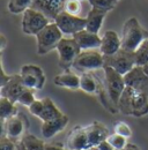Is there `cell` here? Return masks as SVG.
I'll return each instance as SVG.
<instances>
[{
  "label": "cell",
  "mask_w": 148,
  "mask_h": 150,
  "mask_svg": "<svg viewBox=\"0 0 148 150\" xmlns=\"http://www.w3.org/2000/svg\"><path fill=\"white\" fill-rule=\"evenodd\" d=\"M148 39V31H146L135 18H130L123 25L122 30V49L134 52L144 40Z\"/></svg>",
  "instance_id": "cell-1"
},
{
  "label": "cell",
  "mask_w": 148,
  "mask_h": 150,
  "mask_svg": "<svg viewBox=\"0 0 148 150\" xmlns=\"http://www.w3.org/2000/svg\"><path fill=\"white\" fill-rule=\"evenodd\" d=\"M64 38V34L59 29L55 22H50L43 30L36 35L37 39V53L43 56L57 49L59 42Z\"/></svg>",
  "instance_id": "cell-2"
},
{
  "label": "cell",
  "mask_w": 148,
  "mask_h": 150,
  "mask_svg": "<svg viewBox=\"0 0 148 150\" xmlns=\"http://www.w3.org/2000/svg\"><path fill=\"white\" fill-rule=\"evenodd\" d=\"M103 72H104V79H105L104 84H105L107 93L110 97L112 104L117 108L119 99H120V96L126 88L124 75L119 74L117 71H115L113 68H111L109 66H104Z\"/></svg>",
  "instance_id": "cell-3"
},
{
  "label": "cell",
  "mask_w": 148,
  "mask_h": 150,
  "mask_svg": "<svg viewBox=\"0 0 148 150\" xmlns=\"http://www.w3.org/2000/svg\"><path fill=\"white\" fill-rule=\"evenodd\" d=\"M104 67V56L100 52V50H86L81 51V53L75 59L72 68L82 72L89 73Z\"/></svg>",
  "instance_id": "cell-4"
},
{
  "label": "cell",
  "mask_w": 148,
  "mask_h": 150,
  "mask_svg": "<svg viewBox=\"0 0 148 150\" xmlns=\"http://www.w3.org/2000/svg\"><path fill=\"white\" fill-rule=\"evenodd\" d=\"M57 51L59 54V66L65 71H70L82 50L73 37H64L59 42Z\"/></svg>",
  "instance_id": "cell-5"
},
{
  "label": "cell",
  "mask_w": 148,
  "mask_h": 150,
  "mask_svg": "<svg viewBox=\"0 0 148 150\" xmlns=\"http://www.w3.org/2000/svg\"><path fill=\"white\" fill-rule=\"evenodd\" d=\"M50 23V19L42 12L30 7L23 13L22 18V30L27 35H35L43 30Z\"/></svg>",
  "instance_id": "cell-6"
},
{
  "label": "cell",
  "mask_w": 148,
  "mask_h": 150,
  "mask_svg": "<svg viewBox=\"0 0 148 150\" xmlns=\"http://www.w3.org/2000/svg\"><path fill=\"white\" fill-rule=\"evenodd\" d=\"M104 66H109L122 75L127 74L135 66L134 52L120 49L112 56H104Z\"/></svg>",
  "instance_id": "cell-7"
},
{
  "label": "cell",
  "mask_w": 148,
  "mask_h": 150,
  "mask_svg": "<svg viewBox=\"0 0 148 150\" xmlns=\"http://www.w3.org/2000/svg\"><path fill=\"white\" fill-rule=\"evenodd\" d=\"M55 23L59 27V29L61 30V33L64 35L73 36L76 33L86 29L87 20H86V18L72 15V14H68L65 11H63L56 18Z\"/></svg>",
  "instance_id": "cell-8"
},
{
  "label": "cell",
  "mask_w": 148,
  "mask_h": 150,
  "mask_svg": "<svg viewBox=\"0 0 148 150\" xmlns=\"http://www.w3.org/2000/svg\"><path fill=\"white\" fill-rule=\"evenodd\" d=\"M20 74L22 76L23 83L27 88L33 90L43 89L46 77L43 69L37 65H24L21 67Z\"/></svg>",
  "instance_id": "cell-9"
},
{
  "label": "cell",
  "mask_w": 148,
  "mask_h": 150,
  "mask_svg": "<svg viewBox=\"0 0 148 150\" xmlns=\"http://www.w3.org/2000/svg\"><path fill=\"white\" fill-rule=\"evenodd\" d=\"M4 122H5L4 124L5 135L7 137L12 139L13 141H18L22 136V134L24 133L26 128L29 127V121L22 113H18V114L8 118Z\"/></svg>",
  "instance_id": "cell-10"
},
{
  "label": "cell",
  "mask_w": 148,
  "mask_h": 150,
  "mask_svg": "<svg viewBox=\"0 0 148 150\" xmlns=\"http://www.w3.org/2000/svg\"><path fill=\"white\" fill-rule=\"evenodd\" d=\"M126 87H131L137 91L148 95V76L141 66H134L127 74L124 75Z\"/></svg>",
  "instance_id": "cell-11"
},
{
  "label": "cell",
  "mask_w": 148,
  "mask_h": 150,
  "mask_svg": "<svg viewBox=\"0 0 148 150\" xmlns=\"http://www.w3.org/2000/svg\"><path fill=\"white\" fill-rule=\"evenodd\" d=\"M66 1L67 0H33L31 7L42 12L45 16L55 22L58 14L64 11Z\"/></svg>",
  "instance_id": "cell-12"
},
{
  "label": "cell",
  "mask_w": 148,
  "mask_h": 150,
  "mask_svg": "<svg viewBox=\"0 0 148 150\" xmlns=\"http://www.w3.org/2000/svg\"><path fill=\"white\" fill-rule=\"evenodd\" d=\"M27 87L23 83L21 74L11 75L9 81L1 87V97H6L13 103H18V99L20 95L22 94Z\"/></svg>",
  "instance_id": "cell-13"
},
{
  "label": "cell",
  "mask_w": 148,
  "mask_h": 150,
  "mask_svg": "<svg viewBox=\"0 0 148 150\" xmlns=\"http://www.w3.org/2000/svg\"><path fill=\"white\" fill-rule=\"evenodd\" d=\"M66 148L68 150H85L89 149V140L86 127L76 126L68 134L66 141Z\"/></svg>",
  "instance_id": "cell-14"
},
{
  "label": "cell",
  "mask_w": 148,
  "mask_h": 150,
  "mask_svg": "<svg viewBox=\"0 0 148 150\" xmlns=\"http://www.w3.org/2000/svg\"><path fill=\"white\" fill-rule=\"evenodd\" d=\"M72 37L76 40V43L79 44V46L82 51L100 49L101 42H102V37H100L98 34L88 31L87 29H83V30L76 33Z\"/></svg>",
  "instance_id": "cell-15"
},
{
  "label": "cell",
  "mask_w": 148,
  "mask_h": 150,
  "mask_svg": "<svg viewBox=\"0 0 148 150\" xmlns=\"http://www.w3.org/2000/svg\"><path fill=\"white\" fill-rule=\"evenodd\" d=\"M122 49V40L116 31H105L102 36V42L100 46V52L103 56H112Z\"/></svg>",
  "instance_id": "cell-16"
},
{
  "label": "cell",
  "mask_w": 148,
  "mask_h": 150,
  "mask_svg": "<svg viewBox=\"0 0 148 150\" xmlns=\"http://www.w3.org/2000/svg\"><path fill=\"white\" fill-rule=\"evenodd\" d=\"M87 134H88V140H89V147H96L103 141L108 139L110 135L109 131L104 125H102L98 121H94L89 126H86Z\"/></svg>",
  "instance_id": "cell-17"
},
{
  "label": "cell",
  "mask_w": 148,
  "mask_h": 150,
  "mask_svg": "<svg viewBox=\"0 0 148 150\" xmlns=\"http://www.w3.org/2000/svg\"><path fill=\"white\" fill-rule=\"evenodd\" d=\"M68 124V117L63 114L61 117L50 120V121H44L42 125V135L44 139H51L56 134H58L59 132H61Z\"/></svg>",
  "instance_id": "cell-18"
},
{
  "label": "cell",
  "mask_w": 148,
  "mask_h": 150,
  "mask_svg": "<svg viewBox=\"0 0 148 150\" xmlns=\"http://www.w3.org/2000/svg\"><path fill=\"white\" fill-rule=\"evenodd\" d=\"M107 14H108L107 11L92 7V9L88 12V14H87V16H86V20H87L86 29H87L88 31L98 34V31H100L101 28H102V23H103V21H104V18L107 16Z\"/></svg>",
  "instance_id": "cell-19"
},
{
  "label": "cell",
  "mask_w": 148,
  "mask_h": 150,
  "mask_svg": "<svg viewBox=\"0 0 148 150\" xmlns=\"http://www.w3.org/2000/svg\"><path fill=\"white\" fill-rule=\"evenodd\" d=\"M148 113V95L134 91L132 99V115L133 117H144Z\"/></svg>",
  "instance_id": "cell-20"
},
{
  "label": "cell",
  "mask_w": 148,
  "mask_h": 150,
  "mask_svg": "<svg viewBox=\"0 0 148 150\" xmlns=\"http://www.w3.org/2000/svg\"><path fill=\"white\" fill-rule=\"evenodd\" d=\"M53 83L58 87L76 90V89H80V76L71 73L70 71H66L63 74L57 75L53 79Z\"/></svg>",
  "instance_id": "cell-21"
},
{
  "label": "cell",
  "mask_w": 148,
  "mask_h": 150,
  "mask_svg": "<svg viewBox=\"0 0 148 150\" xmlns=\"http://www.w3.org/2000/svg\"><path fill=\"white\" fill-rule=\"evenodd\" d=\"M100 81L90 73H82L80 76V89L87 94H96L100 90Z\"/></svg>",
  "instance_id": "cell-22"
},
{
  "label": "cell",
  "mask_w": 148,
  "mask_h": 150,
  "mask_svg": "<svg viewBox=\"0 0 148 150\" xmlns=\"http://www.w3.org/2000/svg\"><path fill=\"white\" fill-rule=\"evenodd\" d=\"M43 102H44V109H43L42 114L39 115V119L43 122L44 121H50V120L57 119V118H59V117H61L64 114V113L56 106V104L52 102L51 98H49V97L43 98Z\"/></svg>",
  "instance_id": "cell-23"
},
{
  "label": "cell",
  "mask_w": 148,
  "mask_h": 150,
  "mask_svg": "<svg viewBox=\"0 0 148 150\" xmlns=\"http://www.w3.org/2000/svg\"><path fill=\"white\" fill-rule=\"evenodd\" d=\"M134 89L131 87H126L124 93L120 96L119 103H118V111L125 114V115H132V99L134 95Z\"/></svg>",
  "instance_id": "cell-24"
},
{
  "label": "cell",
  "mask_w": 148,
  "mask_h": 150,
  "mask_svg": "<svg viewBox=\"0 0 148 150\" xmlns=\"http://www.w3.org/2000/svg\"><path fill=\"white\" fill-rule=\"evenodd\" d=\"M15 114H18V109L15 106V103H13L6 97H1L0 98V117L2 121L7 120L8 118Z\"/></svg>",
  "instance_id": "cell-25"
},
{
  "label": "cell",
  "mask_w": 148,
  "mask_h": 150,
  "mask_svg": "<svg viewBox=\"0 0 148 150\" xmlns=\"http://www.w3.org/2000/svg\"><path fill=\"white\" fill-rule=\"evenodd\" d=\"M20 141L23 143L26 150H45L46 146L42 140L37 139L33 134H26Z\"/></svg>",
  "instance_id": "cell-26"
},
{
  "label": "cell",
  "mask_w": 148,
  "mask_h": 150,
  "mask_svg": "<svg viewBox=\"0 0 148 150\" xmlns=\"http://www.w3.org/2000/svg\"><path fill=\"white\" fill-rule=\"evenodd\" d=\"M33 5V0H8V11L13 14L24 13Z\"/></svg>",
  "instance_id": "cell-27"
},
{
  "label": "cell",
  "mask_w": 148,
  "mask_h": 150,
  "mask_svg": "<svg viewBox=\"0 0 148 150\" xmlns=\"http://www.w3.org/2000/svg\"><path fill=\"white\" fill-rule=\"evenodd\" d=\"M135 66H145L148 62V39L144 40L141 45L134 51Z\"/></svg>",
  "instance_id": "cell-28"
},
{
  "label": "cell",
  "mask_w": 148,
  "mask_h": 150,
  "mask_svg": "<svg viewBox=\"0 0 148 150\" xmlns=\"http://www.w3.org/2000/svg\"><path fill=\"white\" fill-rule=\"evenodd\" d=\"M119 1L120 0H88V2L90 4L92 7L100 8V9L107 11V12L112 11Z\"/></svg>",
  "instance_id": "cell-29"
},
{
  "label": "cell",
  "mask_w": 148,
  "mask_h": 150,
  "mask_svg": "<svg viewBox=\"0 0 148 150\" xmlns=\"http://www.w3.org/2000/svg\"><path fill=\"white\" fill-rule=\"evenodd\" d=\"M107 141L110 143L115 149H117V150H123L126 147V144H127L126 137H124V136H122V135H119V134H116V133L109 135L108 139H107Z\"/></svg>",
  "instance_id": "cell-30"
},
{
  "label": "cell",
  "mask_w": 148,
  "mask_h": 150,
  "mask_svg": "<svg viewBox=\"0 0 148 150\" xmlns=\"http://www.w3.org/2000/svg\"><path fill=\"white\" fill-rule=\"evenodd\" d=\"M81 8H82V5H81V0H67L66 4H65V8L64 11L68 14H72V15H78L80 14L81 12Z\"/></svg>",
  "instance_id": "cell-31"
},
{
  "label": "cell",
  "mask_w": 148,
  "mask_h": 150,
  "mask_svg": "<svg viewBox=\"0 0 148 150\" xmlns=\"http://www.w3.org/2000/svg\"><path fill=\"white\" fill-rule=\"evenodd\" d=\"M35 100H36V98L34 96V90L27 88L22 94L20 95V97H18V103L24 105V106H30Z\"/></svg>",
  "instance_id": "cell-32"
},
{
  "label": "cell",
  "mask_w": 148,
  "mask_h": 150,
  "mask_svg": "<svg viewBox=\"0 0 148 150\" xmlns=\"http://www.w3.org/2000/svg\"><path fill=\"white\" fill-rule=\"evenodd\" d=\"M115 133L119 134V135H122V136H124L126 139L132 136V131H131L130 126L127 124L123 122V121H119V122H117L115 125Z\"/></svg>",
  "instance_id": "cell-33"
},
{
  "label": "cell",
  "mask_w": 148,
  "mask_h": 150,
  "mask_svg": "<svg viewBox=\"0 0 148 150\" xmlns=\"http://www.w3.org/2000/svg\"><path fill=\"white\" fill-rule=\"evenodd\" d=\"M28 109H29V112L31 113L33 115L39 118V115L42 114L43 109H44V102H43V99H41V100L36 99L30 106H28Z\"/></svg>",
  "instance_id": "cell-34"
},
{
  "label": "cell",
  "mask_w": 148,
  "mask_h": 150,
  "mask_svg": "<svg viewBox=\"0 0 148 150\" xmlns=\"http://www.w3.org/2000/svg\"><path fill=\"white\" fill-rule=\"evenodd\" d=\"M15 149H16L15 141H13L12 139L7 137L4 134L1 136V139H0V150H15Z\"/></svg>",
  "instance_id": "cell-35"
},
{
  "label": "cell",
  "mask_w": 148,
  "mask_h": 150,
  "mask_svg": "<svg viewBox=\"0 0 148 150\" xmlns=\"http://www.w3.org/2000/svg\"><path fill=\"white\" fill-rule=\"evenodd\" d=\"M96 147L98 148V150H113L115 149V148L111 146L107 140H105V141H103L102 143H100V144H98V146H96Z\"/></svg>",
  "instance_id": "cell-36"
},
{
  "label": "cell",
  "mask_w": 148,
  "mask_h": 150,
  "mask_svg": "<svg viewBox=\"0 0 148 150\" xmlns=\"http://www.w3.org/2000/svg\"><path fill=\"white\" fill-rule=\"evenodd\" d=\"M9 79H11V75H7L5 73V69H4L2 65H1V87L5 86L9 81Z\"/></svg>",
  "instance_id": "cell-37"
},
{
  "label": "cell",
  "mask_w": 148,
  "mask_h": 150,
  "mask_svg": "<svg viewBox=\"0 0 148 150\" xmlns=\"http://www.w3.org/2000/svg\"><path fill=\"white\" fill-rule=\"evenodd\" d=\"M45 150H68L63 148L61 146H58V144H46L45 146Z\"/></svg>",
  "instance_id": "cell-38"
},
{
  "label": "cell",
  "mask_w": 148,
  "mask_h": 150,
  "mask_svg": "<svg viewBox=\"0 0 148 150\" xmlns=\"http://www.w3.org/2000/svg\"><path fill=\"white\" fill-rule=\"evenodd\" d=\"M0 40H1V51H4L5 50V47H6V44H7V40H6V38H5V36L4 35H1L0 36Z\"/></svg>",
  "instance_id": "cell-39"
},
{
  "label": "cell",
  "mask_w": 148,
  "mask_h": 150,
  "mask_svg": "<svg viewBox=\"0 0 148 150\" xmlns=\"http://www.w3.org/2000/svg\"><path fill=\"white\" fill-rule=\"evenodd\" d=\"M123 150H139V148L135 146V144H132V143H127L126 147Z\"/></svg>",
  "instance_id": "cell-40"
},
{
  "label": "cell",
  "mask_w": 148,
  "mask_h": 150,
  "mask_svg": "<svg viewBox=\"0 0 148 150\" xmlns=\"http://www.w3.org/2000/svg\"><path fill=\"white\" fill-rule=\"evenodd\" d=\"M15 150H26V148H24V146H23V143L20 141L18 142V146H16V149Z\"/></svg>",
  "instance_id": "cell-41"
},
{
  "label": "cell",
  "mask_w": 148,
  "mask_h": 150,
  "mask_svg": "<svg viewBox=\"0 0 148 150\" xmlns=\"http://www.w3.org/2000/svg\"><path fill=\"white\" fill-rule=\"evenodd\" d=\"M142 69H144V72H145V74L148 76V62L145 65V66H142Z\"/></svg>",
  "instance_id": "cell-42"
},
{
  "label": "cell",
  "mask_w": 148,
  "mask_h": 150,
  "mask_svg": "<svg viewBox=\"0 0 148 150\" xmlns=\"http://www.w3.org/2000/svg\"><path fill=\"white\" fill-rule=\"evenodd\" d=\"M85 150H88V149H85Z\"/></svg>",
  "instance_id": "cell-43"
}]
</instances>
